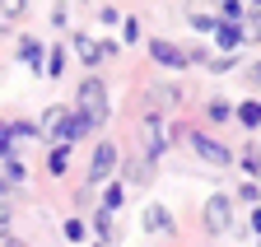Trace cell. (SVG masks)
<instances>
[{
  "label": "cell",
  "instance_id": "cell-1",
  "mask_svg": "<svg viewBox=\"0 0 261 247\" xmlns=\"http://www.w3.org/2000/svg\"><path fill=\"white\" fill-rule=\"evenodd\" d=\"M75 107H80L84 117H93V126H103V121H108V89H103V79H98V75H89V79L80 84Z\"/></svg>",
  "mask_w": 261,
  "mask_h": 247
},
{
  "label": "cell",
  "instance_id": "cell-2",
  "mask_svg": "<svg viewBox=\"0 0 261 247\" xmlns=\"http://www.w3.org/2000/svg\"><path fill=\"white\" fill-rule=\"evenodd\" d=\"M140 135H145V159L154 163L163 149H168V126H163V112H145L140 117Z\"/></svg>",
  "mask_w": 261,
  "mask_h": 247
},
{
  "label": "cell",
  "instance_id": "cell-3",
  "mask_svg": "<svg viewBox=\"0 0 261 247\" xmlns=\"http://www.w3.org/2000/svg\"><path fill=\"white\" fill-rule=\"evenodd\" d=\"M191 149L201 154L205 163H215V168H228L233 163V154H228V145H219V140H210L205 131H191Z\"/></svg>",
  "mask_w": 261,
  "mask_h": 247
},
{
  "label": "cell",
  "instance_id": "cell-4",
  "mask_svg": "<svg viewBox=\"0 0 261 247\" xmlns=\"http://www.w3.org/2000/svg\"><path fill=\"white\" fill-rule=\"evenodd\" d=\"M201 214H205L210 233H228V224H233V201H228V196H210Z\"/></svg>",
  "mask_w": 261,
  "mask_h": 247
},
{
  "label": "cell",
  "instance_id": "cell-5",
  "mask_svg": "<svg viewBox=\"0 0 261 247\" xmlns=\"http://www.w3.org/2000/svg\"><path fill=\"white\" fill-rule=\"evenodd\" d=\"M117 145H98L93 149V159H89V187H98V182H108V173L117 168Z\"/></svg>",
  "mask_w": 261,
  "mask_h": 247
},
{
  "label": "cell",
  "instance_id": "cell-6",
  "mask_svg": "<svg viewBox=\"0 0 261 247\" xmlns=\"http://www.w3.org/2000/svg\"><path fill=\"white\" fill-rule=\"evenodd\" d=\"M149 56L159 61V66H168V70H187V66H191V56H187L182 47H173V42H163V38L149 42Z\"/></svg>",
  "mask_w": 261,
  "mask_h": 247
},
{
  "label": "cell",
  "instance_id": "cell-7",
  "mask_svg": "<svg viewBox=\"0 0 261 247\" xmlns=\"http://www.w3.org/2000/svg\"><path fill=\"white\" fill-rule=\"evenodd\" d=\"M145 229L149 233H173V210L168 205H149L145 210Z\"/></svg>",
  "mask_w": 261,
  "mask_h": 247
},
{
  "label": "cell",
  "instance_id": "cell-8",
  "mask_svg": "<svg viewBox=\"0 0 261 247\" xmlns=\"http://www.w3.org/2000/svg\"><path fill=\"white\" fill-rule=\"evenodd\" d=\"M215 33H219L215 42H219L224 51H233V47H243V42H247V38H243V28H238V23H228V19H224V23L215 28Z\"/></svg>",
  "mask_w": 261,
  "mask_h": 247
},
{
  "label": "cell",
  "instance_id": "cell-9",
  "mask_svg": "<svg viewBox=\"0 0 261 247\" xmlns=\"http://www.w3.org/2000/svg\"><path fill=\"white\" fill-rule=\"evenodd\" d=\"M19 56L28 61V70H47V66H42V42H38V38H23V42H19Z\"/></svg>",
  "mask_w": 261,
  "mask_h": 247
},
{
  "label": "cell",
  "instance_id": "cell-10",
  "mask_svg": "<svg viewBox=\"0 0 261 247\" xmlns=\"http://www.w3.org/2000/svg\"><path fill=\"white\" fill-rule=\"evenodd\" d=\"M65 163H70V145H56V149L47 154V168H51V177H61V173H65Z\"/></svg>",
  "mask_w": 261,
  "mask_h": 247
},
{
  "label": "cell",
  "instance_id": "cell-11",
  "mask_svg": "<svg viewBox=\"0 0 261 247\" xmlns=\"http://www.w3.org/2000/svg\"><path fill=\"white\" fill-rule=\"evenodd\" d=\"M5 182H10V187H23V182H28V168L14 159V154H10V159H5Z\"/></svg>",
  "mask_w": 261,
  "mask_h": 247
},
{
  "label": "cell",
  "instance_id": "cell-12",
  "mask_svg": "<svg viewBox=\"0 0 261 247\" xmlns=\"http://www.w3.org/2000/svg\"><path fill=\"white\" fill-rule=\"evenodd\" d=\"M75 51L89 61V66H98V61H103V47H98V42H89V38H75Z\"/></svg>",
  "mask_w": 261,
  "mask_h": 247
},
{
  "label": "cell",
  "instance_id": "cell-13",
  "mask_svg": "<svg viewBox=\"0 0 261 247\" xmlns=\"http://www.w3.org/2000/svg\"><path fill=\"white\" fill-rule=\"evenodd\" d=\"M93 229H98V238H103V242H112V210H98Z\"/></svg>",
  "mask_w": 261,
  "mask_h": 247
},
{
  "label": "cell",
  "instance_id": "cell-14",
  "mask_svg": "<svg viewBox=\"0 0 261 247\" xmlns=\"http://www.w3.org/2000/svg\"><path fill=\"white\" fill-rule=\"evenodd\" d=\"M61 70H65V51H61V47H51V56H47V75H51V79H61Z\"/></svg>",
  "mask_w": 261,
  "mask_h": 247
},
{
  "label": "cell",
  "instance_id": "cell-15",
  "mask_svg": "<svg viewBox=\"0 0 261 247\" xmlns=\"http://www.w3.org/2000/svg\"><path fill=\"white\" fill-rule=\"evenodd\" d=\"M238 117H243V126H261V103H243Z\"/></svg>",
  "mask_w": 261,
  "mask_h": 247
},
{
  "label": "cell",
  "instance_id": "cell-16",
  "mask_svg": "<svg viewBox=\"0 0 261 247\" xmlns=\"http://www.w3.org/2000/svg\"><path fill=\"white\" fill-rule=\"evenodd\" d=\"M14 154V131H10V121H0V159H10Z\"/></svg>",
  "mask_w": 261,
  "mask_h": 247
},
{
  "label": "cell",
  "instance_id": "cell-17",
  "mask_svg": "<svg viewBox=\"0 0 261 247\" xmlns=\"http://www.w3.org/2000/svg\"><path fill=\"white\" fill-rule=\"evenodd\" d=\"M154 103H168V107H173V103H182V89H168V84H159V89H154Z\"/></svg>",
  "mask_w": 261,
  "mask_h": 247
},
{
  "label": "cell",
  "instance_id": "cell-18",
  "mask_svg": "<svg viewBox=\"0 0 261 247\" xmlns=\"http://www.w3.org/2000/svg\"><path fill=\"white\" fill-rule=\"evenodd\" d=\"M28 10V0H0V19H19Z\"/></svg>",
  "mask_w": 261,
  "mask_h": 247
},
{
  "label": "cell",
  "instance_id": "cell-19",
  "mask_svg": "<svg viewBox=\"0 0 261 247\" xmlns=\"http://www.w3.org/2000/svg\"><path fill=\"white\" fill-rule=\"evenodd\" d=\"M121 201H126V187H108L103 191V210H117Z\"/></svg>",
  "mask_w": 261,
  "mask_h": 247
},
{
  "label": "cell",
  "instance_id": "cell-20",
  "mask_svg": "<svg viewBox=\"0 0 261 247\" xmlns=\"http://www.w3.org/2000/svg\"><path fill=\"white\" fill-rule=\"evenodd\" d=\"M65 238H70V242H84V238H89L84 219H70V224H65Z\"/></svg>",
  "mask_w": 261,
  "mask_h": 247
},
{
  "label": "cell",
  "instance_id": "cell-21",
  "mask_svg": "<svg viewBox=\"0 0 261 247\" xmlns=\"http://www.w3.org/2000/svg\"><path fill=\"white\" fill-rule=\"evenodd\" d=\"M205 117H210V121H228V117H233V112H228V103H219V98H215V103L205 107Z\"/></svg>",
  "mask_w": 261,
  "mask_h": 247
},
{
  "label": "cell",
  "instance_id": "cell-22",
  "mask_svg": "<svg viewBox=\"0 0 261 247\" xmlns=\"http://www.w3.org/2000/svg\"><path fill=\"white\" fill-rule=\"evenodd\" d=\"M191 28H201V33H215V28H219V23H215L210 14H201V10H196V14H191Z\"/></svg>",
  "mask_w": 261,
  "mask_h": 247
},
{
  "label": "cell",
  "instance_id": "cell-23",
  "mask_svg": "<svg viewBox=\"0 0 261 247\" xmlns=\"http://www.w3.org/2000/svg\"><path fill=\"white\" fill-rule=\"evenodd\" d=\"M10 131H14V140H33L38 135V126H28V121H10Z\"/></svg>",
  "mask_w": 261,
  "mask_h": 247
},
{
  "label": "cell",
  "instance_id": "cell-24",
  "mask_svg": "<svg viewBox=\"0 0 261 247\" xmlns=\"http://www.w3.org/2000/svg\"><path fill=\"white\" fill-rule=\"evenodd\" d=\"M10 224H14V210L0 201V238H10Z\"/></svg>",
  "mask_w": 261,
  "mask_h": 247
},
{
  "label": "cell",
  "instance_id": "cell-25",
  "mask_svg": "<svg viewBox=\"0 0 261 247\" xmlns=\"http://www.w3.org/2000/svg\"><path fill=\"white\" fill-rule=\"evenodd\" d=\"M224 19L238 23V19H243V0H224Z\"/></svg>",
  "mask_w": 261,
  "mask_h": 247
},
{
  "label": "cell",
  "instance_id": "cell-26",
  "mask_svg": "<svg viewBox=\"0 0 261 247\" xmlns=\"http://www.w3.org/2000/svg\"><path fill=\"white\" fill-rule=\"evenodd\" d=\"M121 38H126V42H140V23L126 19V23H121Z\"/></svg>",
  "mask_w": 261,
  "mask_h": 247
},
{
  "label": "cell",
  "instance_id": "cell-27",
  "mask_svg": "<svg viewBox=\"0 0 261 247\" xmlns=\"http://www.w3.org/2000/svg\"><path fill=\"white\" fill-rule=\"evenodd\" d=\"M252 229H256V233H261V210H256V214H252Z\"/></svg>",
  "mask_w": 261,
  "mask_h": 247
},
{
  "label": "cell",
  "instance_id": "cell-28",
  "mask_svg": "<svg viewBox=\"0 0 261 247\" xmlns=\"http://www.w3.org/2000/svg\"><path fill=\"white\" fill-rule=\"evenodd\" d=\"M5 191H10V182H5V173H0V196H5Z\"/></svg>",
  "mask_w": 261,
  "mask_h": 247
},
{
  "label": "cell",
  "instance_id": "cell-29",
  "mask_svg": "<svg viewBox=\"0 0 261 247\" xmlns=\"http://www.w3.org/2000/svg\"><path fill=\"white\" fill-rule=\"evenodd\" d=\"M252 79H256V84H261V66H256V70H252Z\"/></svg>",
  "mask_w": 261,
  "mask_h": 247
},
{
  "label": "cell",
  "instance_id": "cell-30",
  "mask_svg": "<svg viewBox=\"0 0 261 247\" xmlns=\"http://www.w3.org/2000/svg\"><path fill=\"white\" fill-rule=\"evenodd\" d=\"M252 5H261V0H252Z\"/></svg>",
  "mask_w": 261,
  "mask_h": 247
}]
</instances>
